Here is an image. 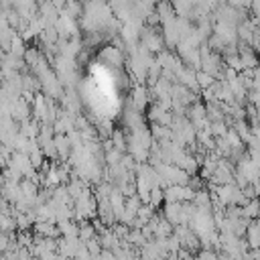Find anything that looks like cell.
Here are the masks:
<instances>
[{"instance_id": "1", "label": "cell", "mask_w": 260, "mask_h": 260, "mask_svg": "<svg viewBox=\"0 0 260 260\" xmlns=\"http://www.w3.org/2000/svg\"><path fill=\"white\" fill-rule=\"evenodd\" d=\"M53 146H55L57 156L69 158V154H71V144H69V140L65 138V134H55V136H53Z\"/></svg>"}, {"instance_id": "2", "label": "cell", "mask_w": 260, "mask_h": 260, "mask_svg": "<svg viewBox=\"0 0 260 260\" xmlns=\"http://www.w3.org/2000/svg\"><path fill=\"white\" fill-rule=\"evenodd\" d=\"M102 57H110V65H120L122 63V53L116 47H106L102 51Z\"/></svg>"}, {"instance_id": "3", "label": "cell", "mask_w": 260, "mask_h": 260, "mask_svg": "<svg viewBox=\"0 0 260 260\" xmlns=\"http://www.w3.org/2000/svg\"><path fill=\"white\" fill-rule=\"evenodd\" d=\"M41 59H43V57L39 55V51H37V49H24V55H22V61H24L26 65H30L32 69L37 67V63H39Z\"/></svg>"}]
</instances>
